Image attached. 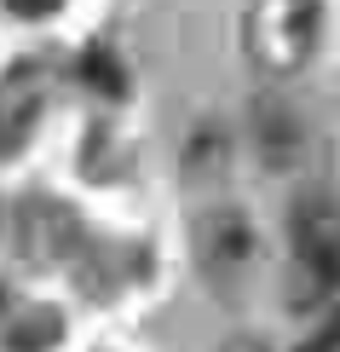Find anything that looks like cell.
Returning a JSON list of instances; mask_svg holds the SVG:
<instances>
[{"label":"cell","mask_w":340,"mask_h":352,"mask_svg":"<svg viewBox=\"0 0 340 352\" xmlns=\"http://www.w3.org/2000/svg\"><path fill=\"white\" fill-rule=\"evenodd\" d=\"M294 231V283H300V306L329 300L340 289V208L329 197H300L288 214Z\"/></svg>","instance_id":"obj_1"},{"label":"cell","mask_w":340,"mask_h":352,"mask_svg":"<svg viewBox=\"0 0 340 352\" xmlns=\"http://www.w3.org/2000/svg\"><path fill=\"white\" fill-rule=\"evenodd\" d=\"M317 23H323V0H254L248 6V52L265 69H300L317 47Z\"/></svg>","instance_id":"obj_2"},{"label":"cell","mask_w":340,"mask_h":352,"mask_svg":"<svg viewBox=\"0 0 340 352\" xmlns=\"http://www.w3.org/2000/svg\"><path fill=\"white\" fill-rule=\"evenodd\" d=\"M248 254H254V231H248L242 214H214L202 219V260H208V272L231 277L248 266Z\"/></svg>","instance_id":"obj_3"},{"label":"cell","mask_w":340,"mask_h":352,"mask_svg":"<svg viewBox=\"0 0 340 352\" xmlns=\"http://www.w3.org/2000/svg\"><path fill=\"white\" fill-rule=\"evenodd\" d=\"M260 144L271 162H294L300 156V122H294L288 110H265L260 116Z\"/></svg>","instance_id":"obj_4"},{"label":"cell","mask_w":340,"mask_h":352,"mask_svg":"<svg viewBox=\"0 0 340 352\" xmlns=\"http://www.w3.org/2000/svg\"><path fill=\"white\" fill-rule=\"evenodd\" d=\"M81 76L93 81L98 93H110V98H115V93H127V69L115 64L104 47H87V52H81Z\"/></svg>","instance_id":"obj_5"},{"label":"cell","mask_w":340,"mask_h":352,"mask_svg":"<svg viewBox=\"0 0 340 352\" xmlns=\"http://www.w3.org/2000/svg\"><path fill=\"white\" fill-rule=\"evenodd\" d=\"M300 352H340V312H335V318H329V324H323Z\"/></svg>","instance_id":"obj_6"},{"label":"cell","mask_w":340,"mask_h":352,"mask_svg":"<svg viewBox=\"0 0 340 352\" xmlns=\"http://www.w3.org/2000/svg\"><path fill=\"white\" fill-rule=\"evenodd\" d=\"M6 6L18 12V18H47V12H58L64 0H6Z\"/></svg>","instance_id":"obj_7"},{"label":"cell","mask_w":340,"mask_h":352,"mask_svg":"<svg viewBox=\"0 0 340 352\" xmlns=\"http://www.w3.org/2000/svg\"><path fill=\"white\" fill-rule=\"evenodd\" d=\"M225 352H265L260 341H236V346H225Z\"/></svg>","instance_id":"obj_8"}]
</instances>
